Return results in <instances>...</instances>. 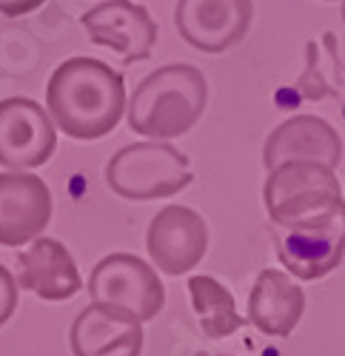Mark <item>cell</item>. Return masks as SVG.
I'll use <instances>...</instances> for the list:
<instances>
[{"mask_svg":"<svg viewBox=\"0 0 345 356\" xmlns=\"http://www.w3.org/2000/svg\"><path fill=\"white\" fill-rule=\"evenodd\" d=\"M188 293H191V305L197 314V322L209 339H223L232 337L234 331L243 328V316L237 314L234 296L228 293L214 277H191L188 280Z\"/></svg>","mask_w":345,"mask_h":356,"instance_id":"16","label":"cell"},{"mask_svg":"<svg viewBox=\"0 0 345 356\" xmlns=\"http://www.w3.org/2000/svg\"><path fill=\"white\" fill-rule=\"evenodd\" d=\"M251 0H177L175 26L180 38L206 54L237 46L251 29Z\"/></svg>","mask_w":345,"mask_h":356,"instance_id":"7","label":"cell"},{"mask_svg":"<svg viewBox=\"0 0 345 356\" xmlns=\"http://www.w3.org/2000/svg\"><path fill=\"white\" fill-rule=\"evenodd\" d=\"M194 180L188 157L168 143H134L114 154L106 165L109 188L123 200H163L175 197Z\"/></svg>","mask_w":345,"mask_h":356,"instance_id":"4","label":"cell"},{"mask_svg":"<svg viewBox=\"0 0 345 356\" xmlns=\"http://www.w3.org/2000/svg\"><path fill=\"white\" fill-rule=\"evenodd\" d=\"M17 282L40 300L61 302L80 291V271L63 243L35 236V243L17 257Z\"/></svg>","mask_w":345,"mask_h":356,"instance_id":"14","label":"cell"},{"mask_svg":"<svg viewBox=\"0 0 345 356\" xmlns=\"http://www.w3.org/2000/svg\"><path fill=\"white\" fill-rule=\"evenodd\" d=\"M342 20H345V0H342Z\"/></svg>","mask_w":345,"mask_h":356,"instance_id":"20","label":"cell"},{"mask_svg":"<svg viewBox=\"0 0 345 356\" xmlns=\"http://www.w3.org/2000/svg\"><path fill=\"white\" fill-rule=\"evenodd\" d=\"M46 3V0H0V15L3 17H23Z\"/></svg>","mask_w":345,"mask_h":356,"instance_id":"19","label":"cell"},{"mask_svg":"<svg viewBox=\"0 0 345 356\" xmlns=\"http://www.w3.org/2000/svg\"><path fill=\"white\" fill-rule=\"evenodd\" d=\"M69 342L74 356H140L143 328L129 311L92 302L77 314Z\"/></svg>","mask_w":345,"mask_h":356,"instance_id":"12","label":"cell"},{"mask_svg":"<svg viewBox=\"0 0 345 356\" xmlns=\"http://www.w3.org/2000/svg\"><path fill=\"white\" fill-rule=\"evenodd\" d=\"M86 35L95 46L114 51L123 63L146 60L157 43V23L146 6L131 0H106L80 17Z\"/></svg>","mask_w":345,"mask_h":356,"instance_id":"8","label":"cell"},{"mask_svg":"<svg viewBox=\"0 0 345 356\" xmlns=\"http://www.w3.org/2000/svg\"><path fill=\"white\" fill-rule=\"evenodd\" d=\"M305 314L303 288L277 268H266L248 293V322L266 337H289Z\"/></svg>","mask_w":345,"mask_h":356,"instance_id":"15","label":"cell"},{"mask_svg":"<svg viewBox=\"0 0 345 356\" xmlns=\"http://www.w3.org/2000/svg\"><path fill=\"white\" fill-rule=\"evenodd\" d=\"M15 308H17V282L3 265H0V325L9 322Z\"/></svg>","mask_w":345,"mask_h":356,"instance_id":"18","label":"cell"},{"mask_svg":"<svg viewBox=\"0 0 345 356\" xmlns=\"http://www.w3.org/2000/svg\"><path fill=\"white\" fill-rule=\"evenodd\" d=\"M271 222H289L326 211L342 202V186L334 168L317 160H289L268 171L263 188Z\"/></svg>","mask_w":345,"mask_h":356,"instance_id":"5","label":"cell"},{"mask_svg":"<svg viewBox=\"0 0 345 356\" xmlns=\"http://www.w3.org/2000/svg\"><path fill=\"white\" fill-rule=\"evenodd\" d=\"M206 103V74L186 63H171L140 80L129 103V126L137 134L171 140L191 131L203 117Z\"/></svg>","mask_w":345,"mask_h":356,"instance_id":"2","label":"cell"},{"mask_svg":"<svg viewBox=\"0 0 345 356\" xmlns=\"http://www.w3.org/2000/svg\"><path fill=\"white\" fill-rule=\"evenodd\" d=\"M57 145L51 114L26 97L0 100V165L6 168H38Z\"/></svg>","mask_w":345,"mask_h":356,"instance_id":"9","label":"cell"},{"mask_svg":"<svg viewBox=\"0 0 345 356\" xmlns=\"http://www.w3.org/2000/svg\"><path fill=\"white\" fill-rule=\"evenodd\" d=\"M46 111L72 140H100L126 111L123 74L95 57H69L49 77Z\"/></svg>","mask_w":345,"mask_h":356,"instance_id":"1","label":"cell"},{"mask_svg":"<svg viewBox=\"0 0 345 356\" xmlns=\"http://www.w3.org/2000/svg\"><path fill=\"white\" fill-rule=\"evenodd\" d=\"M289 160H317L328 168L342 163V137L337 129L314 114H297L291 120L280 123L263 148V163L271 171Z\"/></svg>","mask_w":345,"mask_h":356,"instance_id":"13","label":"cell"},{"mask_svg":"<svg viewBox=\"0 0 345 356\" xmlns=\"http://www.w3.org/2000/svg\"><path fill=\"white\" fill-rule=\"evenodd\" d=\"M92 302L123 308L134 319L149 322L166 305V288L154 268L134 254H111L100 259L89 277Z\"/></svg>","mask_w":345,"mask_h":356,"instance_id":"6","label":"cell"},{"mask_svg":"<svg viewBox=\"0 0 345 356\" xmlns=\"http://www.w3.org/2000/svg\"><path fill=\"white\" fill-rule=\"evenodd\" d=\"M51 220V194L35 174H0V245L32 243Z\"/></svg>","mask_w":345,"mask_h":356,"instance_id":"11","label":"cell"},{"mask_svg":"<svg viewBox=\"0 0 345 356\" xmlns=\"http://www.w3.org/2000/svg\"><path fill=\"white\" fill-rule=\"evenodd\" d=\"M268 231L280 262L297 280H323L345 259V200L300 220L271 222Z\"/></svg>","mask_w":345,"mask_h":356,"instance_id":"3","label":"cell"},{"mask_svg":"<svg viewBox=\"0 0 345 356\" xmlns=\"http://www.w3.org/2000/svg\"><path fill=\"white\" fill-rule=\"evenodd\" d=\"M200 356H214V353H200Z\"/></svg>","mask_w":345,"mask_h":356,"instance_id":"21","label":"cell"},{"mask_svg":"<svg viewBox=\"0 0 345 356\" xmlns=\"http://www.w3.org/2000/svg\"><path fill=\"white\" fill-rule=\"evenodd\" d=\"M305 54H308V69H305V74L294 83V88H297V95L300 97H305V100H320V97H326V95H331V88H328V83L323 80V72H317V43H308L305 46Z\"/></svg>","mask_w":345,"mask_h":356,"instance_id":"17","label":"cell"},{"mask_svg":"<svg viewBox=\"0 0 345 356\" xmlns=\"http://www.w3.org/2000/svg\"><path fill=\"white\" fill-rule=\"evenodd\" d=\"M146 248L157 268L168 277H180L197 268L209 251V225L186 205H166L152 220Z\"/></svg>","mask_w":345,"mask_h":356,"instance_id":"10","label":"cell"}]
</instances>
